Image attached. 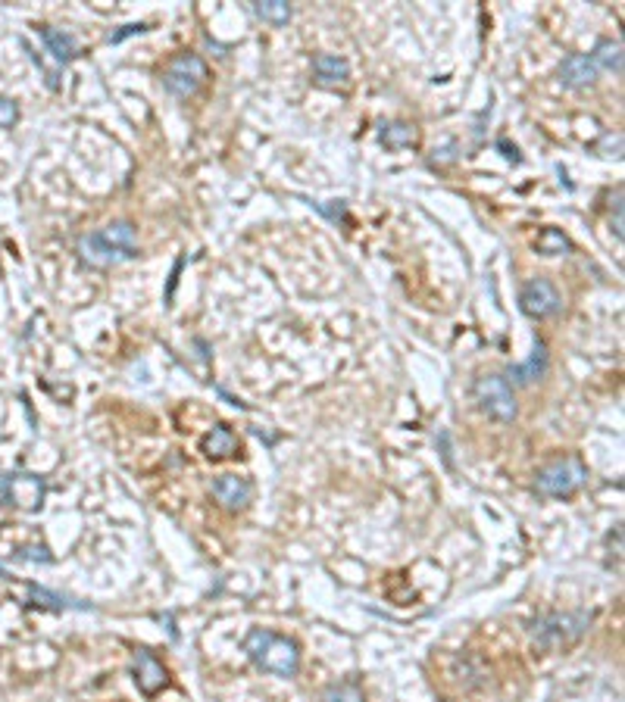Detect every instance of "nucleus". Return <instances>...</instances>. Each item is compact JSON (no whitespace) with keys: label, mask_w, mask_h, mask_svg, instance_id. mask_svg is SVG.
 <instances>
[{"label":"nucleus","mask_w":625,"mask_h":702,"mask_svg":"<svg viewBox=\"0 0 625 702\" xmlns=\"http://www.w3.org/2000/svg\"><path fill=\"white\" fill-rule=\"evenodd\" d=\"M29 593H32V605H41V609H53V612H63V609H91V605L72 603V599L60 596V593H51V590H44V587H35V584L29 587Z\"/></svg>","instance_id":"obj_19"},{"label":"nucleus","mask_w":625,"mask_h":702,"mask_svg":"<svg viewBox=\"0 0 625 702\" xmlns=\"http://www.w3.org/2000/svg\"><path fill=\"white\" fill-rule=\"evenodd\" d=\"M135 684H138V690L145 693V697H156V693L169 684L166 668H163V662L154 656V652H147V650L135 652Z\"/></svg>","instance_id":"obj_10"},{"label":"nucleus","mask_w":625,"mask_h":702,"mask_svg":"<svg viewBox=\"0 0 625 702\" xmlns=\"http://www.w3.org/2000/svg\"><path fill=\"white\" fill-rule=\"evenodd\" d=\"M519 309L528 319H550L563 309V297L547 278H532L526 288L519 291Z\"/></svg>","instance_id":"obj_8"},{"label":"nucleus","mask_w":625,"mask_h":702,"mask_svg":"<svg viewBox=\"0 0 625 702\" xmlns=\"http://www.w3.org/2000/svg\"><path fill=\"white\" fill-rule=\"evenodd\" d=\"M597 66L588 53H569L566 60L560 63V81L566 88H588L591 81L597 79Z\"/></svg>","instance_id":"obj_12"},{"label":"nucleus","mask_w":625,"mask_h":702,"mask_svg":"<svg viewBox=\"0 0 625 702\" xmlns=\"http://www.w3.org/2000/svg\"><path fill=\"white\" fill-rule=\"evenodd\" d=\"M254 13L263 19V23H273V25H288V19H291V6L285 4V0H257Z\"/></svg>","instance_id":"obj_20"},{"label":"nucleus","mask_w":625,"mask_h":702,"mask_svg":"<svg viewBox=\"0 0 625 702\" xmlns=\"http://www.w3.org/2000/svg\"><path fill=\"white\" fill-rule=\"evenodd\" d=\"M19 559H25V562H53V556H47V550L44 547H32V550H23L19 553Z\"/></svg>","instance_id":"obj_24"},{"label":"nucleus","mask_w":625,"mask_h":702,"mask_svg":"<svg viewBox=\"0 0 625 702\" xmlns=\"http://www.w3.org/2000/svg\"><path fill=\"white\" fill-rule=\"evenodd\" d=\"M201 449L207 459H229V456L238 453V438L229 425H216L213 431L201 440Z\"/></svg>","instance_id":"obj_15"},{"label":"nucleus","mask_w":625,"mask_h":702,"mask_svg":"<svg viewBox=\"0 0 625 702\" xmlns=\"http://www.w3.org/2000/svg\"><path fill=\"white\" fill-rule=\"evenodd\" d=\"M312 75H316V81L325 88L348 85L350 63L344 57H338V53H316V57H312Z\"/></svg>","instance_id":"obj_11"},{"label":"nucleus","mask_w":625,"mask_h":702,"mask_svg":"<svg viewBox=\"0 0 625 702\" xmlns=\"http://www.w3.org/2000/svg\"><path fill=\"white\" fill-rule=\"evenodd\" d=\"M588 484V468L579 456H563V459L547 462L545 468H538L535 475V490L541 496H573L575 490H582Z\"/></svg>","instance_id":"obj_4"},{"label":"nucleus","mask_w":625,"mask_h":702,"mask_svg":"<svg viewBox=\"0 0 625 702\" xmlns=\"http://www.w3.org/2000/svg\"><path fill=\"white\" fill-rule=\"evenodd\" d=\"M594 615L591 612H550V615L538 618L532 624V637L535 646L554 652V650H566V646L579 643L585 637V631L591 628Z\"/></svg>","instance_id":"obj_3"},{"label":"nucleus","mask_w":625,"mask_h":702,"mask_svg":"<svg viewBox=\"0 0 625 702\" xmlns=\"http://www.w3.org/2000/svg\"><path fill=\"white\" fill-rule=\"evenodd\" d=\"M472 393L479 400L481 412H488L491 419L504 421V425L516 419V397L504 374H481L472 384Z\"/></svg>","instance_id":"obj_6"},{"label":"nucleus","mask_w":625,"mask_h":702,"mask_svg":"<svg viewBox=\"0 0 625 702\" xmlns=\"http://www.w3.org/2000/svg\"><path fill=\"white\" fill-rule=\"evenodd\" d=\"M76 254L88 269H113L138 256V228L128 219L107 222L104 228L79 237Z\"/></svg>","instance_id":"obj_1"},{"label":"nucleus","mask_w":625,"mask_h":702,"mask_svg":"<svg viewBox=\"0 0 625 702\" xmlns=\"http://www.w3.org/2000/svg\"><path fill=\"white\" fill-rule=\"evenodd\" d=\"M594 60L597 72H616L622 75V41L616 38H601L594 44V51L588 53Z\"/></svg>","instance_id":"obj_16"},{"label":"nucleus","mask_w":625,"mask_h":702,"mask_svg":"<svg viewBox=\"0 0 625 702\" xmlns=\"http://www.w3.org/2000/svg\"><path fill=\"white\" fill-rule=\"evenodd\" d=\"M213 496L222 509L241 513V509H247L250 496H254V484L247 478H241V475H219V478L213 481Z\"/></svg>","instance_id":"obj_9"},{"label":"nucleus","mask_w":625,"mask_h":702,"mask_svg":"<svg viewBox=\"0 0 625 702\" xmlns=\"http://www.w3.org/2000/svg\"><path fill=\"white\" fill-rule=\"evenodd\" d=\"M547 359H550L547 356V344L541 337H535V353L528 356L526 365H513V369H509V378H513L516 384H535V381L545 378Z\"/></svg>","instance_id":"obj_14"},{"label":"nucleus","mask_w":625,"mask_h":702,"mask_svg":"<svg viewBox=\"0 0 625 702\" xmlns=\"http://www.w3.org/2000/svg\"><path fill=\"white\" fill-rule=\"evenodd\" d=\"M41 41H44L47 53H51L57 63H70V60L79 57V41L70 35V32H60L53 25H41L38 29Z\"/></svg>","instance_id":"obj_13"},{"label":"nucleus","mask_w":625,"mask_h":702,"mask_svg":"<svg viewBox=\"0 0 625 702\" xmlns=\"http://www.w3.org/2000/svg\"><path fill=\"white\" fill-rule=\"evenodd\" d=\"M141 32H147L145 23L122 25V32H113V35H107V41H110V44H119V41H126V38H132V35H141Z\"/></svg>","instance_id":"obj_23"},{"label":"nucleus","mask_w":625,"mask_h":702,"mask_svg":"<svg viewBox=\"0 0 625 702\" xmlns=\"http://www.w3.org/2000/svg\"><path fill=\"white\" fill-rule=\"evenodd\" d=\"M207 79H210L207 63L191 51L175 53V57L166 63V69H163V88H166L173 97H182V100L194 97V94L207 85Z\"/></svg>","instance_id":"obj_5"},{"label":"nucleus","mask_w":625,"mask_h":702,"mask_svg":"<svg viewBox=\"0 0 625 702\" xmlns=\"http://www.w3.org/2000/svg\"><path fill=\"white\" fill-rule=\"evenodd\" d=\"M47 484L38 475H4L0 478V506H16L25 513H38L44 506Z\"/></svg>","instance_id":"obj_7"},{"label":"nucleus","mask_w":625,"mask_h":702,"mask_svg":"<svg viewBox=\"0 0 625 702\" xmlns=\"http://www.w3.org/2000/svg\"><path fill=\"white\" fill-rule=\"evenodd\" d=\"M244 652L257 668L275 674V678H294L301 668V646L291 637L263 628H254L244 637Z\"/></svg>","instance_id":"obj_2"},{"label":"nucleus","mask_w":625,"mask_h":702,"mask_svg":"<svg viewBox=\"0 0 625 702\" xmlns=\"http://www.w3.org/2000/svg\"><path fill=\"white\" fill-rule=\"evenodd\" d=\"M416 125H410V122H388V125L382 128V144L391 147V150H400V147H413L416 144Z\"/></svg>","instance_id":"obj_17"},{"label":"nucleus","mask_w":625,"mask_h":702,"mask_svg":"<svg viewBox=\"0 0 625 702\" xmlns=\"http://www.w3.org/2000/svg\"><path fill=\"white\" fill-rule=\"evenodd\" d=\"M535 250H538L541 256H563L573 250V241H569L560 228H545L538 235V241H535Z\"/></svg>","instance_id":"obj_18"},{"label":"nucleus","mask_w":625,"mask_h":702,"mask_svg":"<svg viewBox=\"0 0 625 702\" xmlns=\"http://www.w3.org/2000/svg\"><path fill=\"white\" fill-rule=\"evenodd\" d=\"M16 119H19V106H16V100L0 97V128H13V125H16Z\"/></svg>","instance_id":"obj_22"},{"label":"nucleus","mask_w":625,"mask_h":702,"mask_svg":"<svg viewBox=\"0 0 625 702\" xmlns=\"http://www.w3.org/2000/svg\"><path fill=\"white\" fill-rule=\"evenodd\" d=\"M319 702H363V690H359L357 680H344V684H335L319 697Z\"/></svg>","instance_id":"obj_21"}]
</instances>
